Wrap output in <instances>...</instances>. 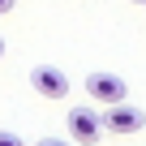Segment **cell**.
Instances as JSON below:
<instances>
[{
  "label": "cell",
  "mask_w": 146,
  "mask_h": 146,
  "mask_svg": "<svg viewBox=\"0 0 146 146\" xmlns=\"http://www.w3.org/2000/svg\"><path fill=\"white\" fill-rule=\"evenodd\" d=\"M99 120H103V133H120V137L146 129V112L133 108V103H108V108L99 112Z\"/></svg>",
  "instance_id": "1"
},
{
  "label": "cell",
  "mask_w": 146,
  "mask_h": 146,
  "mask_svg": "<svg viewBox=\"0 0 146 146\" xmlns=\"http://www.w3.org/2000/svg\"><path fill=\"white\" fill-rule=\"evenodd\" d=\"M64 125H69V137L82 142V146H95V142L103 137V120H99L95 108H69Z\"/></svg>",
  "instance_id": "2"
},
{
  "label": "cell",
  "mask_w": 146,
  "mask_h": 146,
  "mask_svg": "<svg viewBox=\"0 0 146 146\" xmlns=\"http://www.w3.org/2000/svg\"><path fill=\"white\" fill-rule=\"evenodd\" d=\"M30 86H35V95L39 99H64L69 95V73H60L56 64H35L30 69Z\"/></svg>",
  "instance_id": "3"
},
{
  "label": "cell",
  "mask_w": 146,
  "mask_h": 146,
  "mask_svg": "<svg viewBox=\"0 0 146 146\" xmlns=\"http://www.w3.org/2000/svg\"><path fill=\"white\" fill-rule=\"evenodd\" d=\"M86 95L95 99V103H125V95H129V86H125V78L120 73H86Z\"/></svg>",
  "instance_id": "4"
},
{
  "label": "cell",
  "mask_w": 146,
  "mask_h": 146,
  "mask_svg": "<svg viewBox=\"0 0 146 146\" xmlns=\"http://www.w3.org/2000/svg\"><path fill=\"white\" fill-rule=\"evenodd\" d=\"M0 146H26L17 133H9V129H0Z\"/></svg>",
  "instance_id": "5"
},
{
  "label": "cell",
  "mask_w": 146,
  "mask_h": 146,
  "mask_svg": "<svg viewBox=\"0 0 146 146\" xmlns=\"http://www.w3.org/2000/svg\"><path fill=\"white\" fill-rule=\"evenodd\" d=\"M35 146H69V142H60V137H43V142H35Z\"/></svg>",
  "instance_id": "6"
},
{
  "label": "cell",
  "mask_w": 146,
  "mask_h": 146,
  "mask_svg": "<svg viewBox=\"0 0 146 146\" xmlns=\"http://www.w3.org/2000/svg\"><path fill=\"white\" fill-rule=\"evenodd\" d=\"M9 9H13V0H0V13H9Z\"/></svg>",
  "instance_id": "7"
},
{
  "label": "cell",
  "mask_w": 146,
  "mask_h": 146,
  "mask_svg": "<svg viewBox=\"0 0 146 146\" xmlns=\"http://www.w3.org/2000/svg\"><path fill=\"white\" fill-rule=\"evenodd\" d=\"M0 56H5V39H0Z\"/></svg>",
  "instance_id": "8"
},
{
  "label": "cell",
  "mask_w": 146,
  "mask_h": 146,
  "mask_svg": "<svg viewBox=\"0 0 146 146\" xmlns=\"http://www.w3.org/2000/svg\"><path fill=\"white\" fill-rule=\"evenodd\" d=\"M137 5H146V0H137Z\"/></svg>",
  "instance_id": "9"
}]
</instances>
